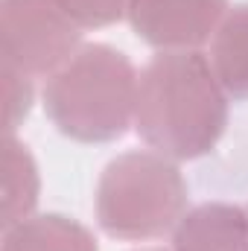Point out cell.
Wrapping results in <instances>:
<instances>
[{
	"mask_svg": "<svg viewBox=\"0 0 248 251\" xmlns=\"http://www.w3.org/2000/svg\"><path fill=\"white\" fill-rule=\"evenodd\" d=\"M231 97L201 50L155 53L140 70L134 131L158 155L196 161L228 128Z\"/></svg>",
	"mask_w": 248,
	"mask_h": 251,
	"instance_id": "6da1fadb",
	"label": "cell"
},
{
	"mask_svg": "<svg viewBox=\"0 0 248 251\" xmlns=\"http://www.w3.org/2000/svg\"><path fill=\"white\" fill-rule=\"evenodd\" d=\"M3 228L29 219L41 199V173L24 140L3 134Z\"/></svg>",
	"mask_w": 248,
	"mask_h": 251,
	"instance_id": "9c48e42d",
	"label": "cell"
},
{
	"mask_svg": "<svg viewBox=\"0 0 248 251\" xmlns=\"http://www.w3.org/2000/svg\"><path fill=\"white\" fill-rule=\"evenodd\" d=\"M0 79H3V102H6L3 105V131L15 134L29 117L32 102H35L32 76H26L21 67L0 59Z\"/></svg>",
	"mask_w": 248,
	"mask_h": 251,
	"instance_id": "30bf717a",
	"label": "cell"
},
{
	"mask_svg": "<svg viewBox=\"0 0 248 251\" xmlns=\"http://www.w3.org/2000/svg\"><path fill=\"white\" fill-rule=\"evenodd\" d=\"M0 251H99L97 237L79 219L64 213H32L3 228Z\"/></svg>",
	"mask_w": 248,
	"mask_h": 251,
	"instance_id": "52a82bcc",
	"label": "cell"
},
{
	"mask_svg": "<svg viewBox=\"0 0 248 251\" xmlns=\"http://www.w3.org/2000/svg\"><path fill=\"white\" fill-rule=\"evenodd\" d=\"M140 73L111 44H82L44 82L41 105L56 131L76 143H114L134 126Z\"/></svg>",
	"mask_w": 248,
	"mask_h": 251,
	"instance_id": "7a4b0ae2",
	"label": "cell"
},
{
	"mask_svg": "<svg viewBox=\"0 0 248 251\" xmlns=\"http://www.w3.org/2000/svg\"><path fill=\"white\" fill-rule=\"evenodd\" d=\"M82 26L59 0H0V59L50 79L82 47Z\"/></svg>",
	"mask_w": 248,
	"mask_h": 251,
	"instance_id": "277c9868",
	"label": "cell"
},
{
	"mask_svg": "<svg viewBox=\"0 0 248 251\" xmlns=\"http://www.w3.org/2000/svg\"><path fill=\"white\" fill-rule=\"evenodd\" d=\"M187 187L178 161L152 149L111 158L99 173L94 210L97 225L117 243H149L175 231L187 213Z\"/></svg>",
	"mask_w": 248,
	"mask_h": 251,
	"instance_id": "3957f363",
	"label": "cell"
},
{
	"mask_svg": "<svg viewBox=\"0 0 248 251\" xmlns=\"http://www.w3.org/2000/svg\"><path fill=\"white\" fill-rule=\"evenodd\" d=\"M134 251H173V249H134Z\"/></svg>",
	"mask_w": 248,
	"mask_h": 251,
	"instance_id": "7c38bea8",
	"label": "cell"
},
{
	"mask_svg": "<svg viewBox=\"0 0 248 251\" xmlns=\"http://www.w3.org/2000/svg\"><path fill=\"white\" fill-rule=\"evenodd\" d=\"M228 9V0H131L125 21L158 53L201 50L216 35Z\"/></svg>",
	"mask_w": 248,
	"mask_h": 251,
	"instance_id": "5b68a950",
	"label": "cell"
},
{
	"mask_svg": "<svg viewBox=\"0 0 248 251\" xmlns=\"http://www.w3.org/2000/svg\"><path fill=\"white\" fill-rule=\"evenodd\" d=\"M131 0H59L64 12L82 29H105L128 15Z\"/></svg>",
	"mask_w": 248,
	"mask_h": 251,
	"instance_id": "8fae6325",
	"label": "cell"
},
{
	"mask_svg": "<svg viewBox=\"0 0 248 251\" xmlns=\"http://www.w3.org/2000/svg\"><path fill=\"white\" fill-rule=\"evenodd\" d=\"M207 59L228 97L234 102H248V0L228 9L210 38Z\"/></svg>",
	"mask_w": 248,
	"mask_h": 251,
	"instance_id": "ba28073f",
	"label": "cell"
},
{
	"mask_svg": "<svg viewBox=\"0 0 248 251\" xmlns=\"http://www.w3.org/2000/svg\"><path fill=\"white\" fill-rule=\"evenodd\" d=\"M173 251H248V210L231 201L187 207L173 231Z\"/></svg>",
	"mask_w": 248,
	"mask_h": 251,
	"instance_id": "8992f818",
	"label": "cell"
}]
</instances>
